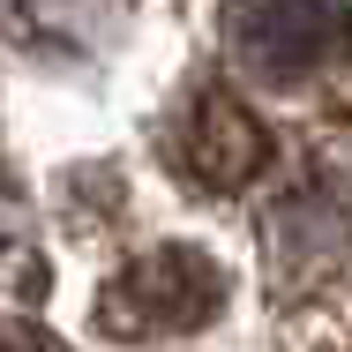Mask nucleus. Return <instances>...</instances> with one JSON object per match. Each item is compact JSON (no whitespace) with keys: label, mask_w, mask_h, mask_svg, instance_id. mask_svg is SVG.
Wrapping results in <instances>:
<instances>
[{"label":"nucleus","mask_w":352,"mask_h":352,"mask_svg":"<svg viewBox=\"0 0 352 352\" xmlns=\"http://www.w3.org/2000/svg\"><path fill=\"white\" fill-rule=\"evenodd\" d=\"M345 53V0H225V60L255 90H315Z\"/></svg>","instance_id":"obj_1"},{"label":"nucleus","mask_w":352,"mask_h":352,"mask_svg":"<svg viewBox=\"0 0 352 352\" xmlns=\"http://www.w3.org/2000/svg\"><path fill=\"white\" fill-rule=\"evenodd\" d=\"M217 307H225V270H217L203 248L165 240V248H142L135 263H120L105 278V292H98V330L105 338H128V345H150V338L203 330Z\"/></svg>","instance_id":"obj_2"},{"label":"nucleus","mask_w":352,"mask_h":352,"mask_svg":"<svg viewBox=\"0 0 352 352\" xmlns=\"http://www.w3.org/2000/svg\"><path fill=\"white\" fill-rule=\"evenodd\" d=\"M263 255H270V285H285V292L345 270V255H352V165L307 157L285 188H270Z\"/></svg>","instance_id":"obj_3"},{"label":"nucleus","mask_w":352,"mask_h":352,"mask_svg":"<svg viewBox=\"0 0 352 352\" xmlns=\"http://www.w3.org/2000/svg\"><path fill=\"white\" fill-rule=\"evenodd\" d=\"M165 157L188 188L232 195V188H255L270 173V128L255 120V105L232 82H195L180 98V113L165 120Z\"/></svg>","instance_id":"obj_4"},{"label":"nucleus","mask_w":352,"mask_h":352,"mask_svg":"<svg viewBox=\"0 0 352 352\" xmlns=\"http://www.w3.org/2000/svg\"><path fill=\"white\" fill-rule=\"evenodd\" d=\"M135 0H0V23L30 45H98Z\"/></svg>","instance_id":"obj_5"},{"label":"nucleus","mask_w":352,"mask_h":352,"mask_svg":"<svg viewBox=\"0 0 352 352\" xmlns=\"http://www.w3.org/2000/svg\"><path fill=\"white\" fill-rule=\"evenodd\" d=\"M0 352H60L45 330H30V322H0Z\"/></svg>","instance_id":"obj_6"}]
</instances>
